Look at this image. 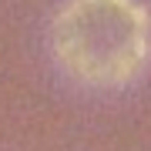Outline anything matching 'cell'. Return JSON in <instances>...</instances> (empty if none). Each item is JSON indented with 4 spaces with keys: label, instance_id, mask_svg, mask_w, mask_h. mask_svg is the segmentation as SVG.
I'll use <instances>...</instances> for the list:
<instances>
[{
    "label": "cell",
    "instance_id": "cell-1",
    "mask_svg": "<svg viewBox=\"0 0 151 151\" xmlns=\"http://www.w3.org/2000/svg\"><path fill=\"white\" fill-rule=\"evenodd\" d=\"M57 50L81 81H124L148 54L145 14L131 0H70L57 20Z\"/></svg>",
    "mask_w": 151,
    "mask_h": 151
}]
</instances>
